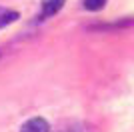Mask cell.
I'll list each match as a JSON object with an SVG mask.
<instances>
[{
  "label": "cell",
  "instance_id": "cell-1",
  "mask_svg": "<svg viewBox=\"0 0 134 132\" xmlns=\"http://www.w3.org/2000/svg\"><path fill=\"white\" fill-rule=\"evenodd\" d=\"M20 132H50V124L44 118H30L22 124Z\"/></svg>",
  "mask_w": 134,
  "mask_h": 132
},
{
  "label": "cell",
  "instance_id": "cell-2",
  "mask_svg": "<svg viewBox=\"0 0 134 132\" xmlns=\"http://www.w3.org/2000/svg\"><path fill=\"white\" fill-rule=\"evenodd\" d=\"M64 2H66V0H40V4H42V16L44 18L54 16L56 12L62 10Z\"/></svg>",
  "mask_w": 134,
  "mask_h": 132
},
{
  "label": "cell",
  "instance_id": "cell-3",
  "mask_svg": "<svg viewBox=\"0 0 134 132\" xmlns=\"http://www.w3.org/2000/svg\"><path fill=\"white\" fill-rule=\"evenodd\" d=\"M18 20V12L16 10H10V8H2L0 6V28L8 26L10 22Z\"/></svg>",
  "mask_w": 134,
  "mask_h": 132
},
{
  "label": "cell",
  "instance_id": "cell-4",
  "mask_svg": "<svg viewBox=\"0 0 134 132\" xmlns=\"http://www.w3.org/2000/svg\"><path fill=\"white\" fill-rule=\"evenodd\" d=\"M106 4V0H84V8L86 10H100Z\"/></svg>",
  "mask_w": 134,
  "mask_h": 132
}]
</instances>
